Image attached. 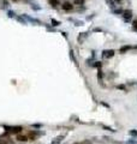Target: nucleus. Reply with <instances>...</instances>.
Returning a JSON list of instances; mask_svg holds the SVG:
<instances>
[{
    "instance_id": "obj_1",
    "label": "nucleus",
    "mask_w": 137,
    "mask_h": 144,
    "mask_svg": "<svg viewBox=\"0 0 137 144\" xmlns=\"http://www.w3.org/2000/svg\"><path fill=\"white\" fill-rule=\"evenodd\" d=\"M4 129L8 132H11V133H19L23 130L22 126H4Z\"/></svg>"
},
{
    "instance_id": "obj_2",
    "label": "nucleus",
    "mask_w": 137,
    "mask_h": 144,
    "mask_svg": "<svg viewBox=\"0 0 137 144\" xmlns=\"http://www.w3.org/2000/svg\"><path fill=\"white\" fill-rule=\"evenodd\" d=\"M114 55V50L113 49H106V50H103V52H102V57L103 58H112Z\"/></svg>"
},
{
    "instance_id": "obj_3",
    "label": "nucleus",
    "mask_w": 137,
    "mask_h": 144,
    "mask_svg": "<svg viewBox=\"0 0 137 144\" xmlns=\"http://www.w3.org/2000/svg\"><path fill=\"white\" fill-rule=\"evenodd\" d=\"M123 17L125 20H129L131 19L132 17V12H131V10H125V11H123Z\"/></svg>"
},
{
    "instance_id": "obj_4",
    "label": "nucleus",
    "mask_w": 137,
    "mask_h": 144,
    "mask_svg": "<svg viewBox=\"0 0 137 144\" xmlns=\"http://www.w3.org/2000/svg\"><path fill=\"white\" fill-rule=\"evenodd\" d=\"M61 7H63V10H65V11H71V10L73 8V5H72L71 3H67V1H65V3H63Z\"/></svg>"
},
{
    "instance_id": "obj_5",
    "label": "nucleus",
    "mask_w": 137,
    "mask_h": 144,
    "mask_svg": "<svg viewBox=\"0 0 137 144\" xmlns=\"http://www.w3.org/2000/svg\"><path fill=\"white\" fill-rule=\"evenodd\" d=\"M17 140H18V142H27V140H28V136L18 135V136H17Z\"/></svg>"
},
{
    "instance_id": "obj_6",
    "label": "nucleus",
    "mask_w": 137,
    "mask_h": 144,
    "mask_svg": "<svg viewBox=\"0 0 137 144\" xmlns=\"http://www.w3.org/2000/svg\"><path fill=\"white\" fill-rule=\"evenodd\" d=\"M70 58H71V60L73 61V63H75V64H76V65L78 66V63H77V59L75 58V54H73V50H72V49L70 50Z\"/></svg>"
},
{
    "instance_id": "obj_7",
    "label": "nucleus",
    "mask_w": 137,
    "mask_h": 144,
    "mask_svg": "<svg viewBox=\"0 0 137 144\" xmlns=\"http://www.w3.org/2000/svg\"><path fill=\"white\" fill-rule=\"evenodd\" d=\"M130 48H131V46H124V47H121V48L119 49V52H120V53H125L126 50H129Z\"/></svg>"
},
{
    "instance_id": "obj_8",
    "label": "nucleus",
    "mask_w": 137,
    "mask_h": 144,
    "mask_svg": "<svg viewBox=\"0 0 137 144\" xmlns=\"http://www.w3.org/2000/svg\"><path fill=\"white\" fill-rule=\"evenodd\" d=\"M16 19L18 20V22H20L22 24H27V20L24 19V17L22 18V17H19V16H16Z\"/></svg>"
},
{
    "instance_id": "obj_9",
    "label": "nucleus",
    "mask_w": 137,
    "mask_h": 144,
    "mask_svg": "<svg viewBox=\"0 0 137 144\" xmlns=\"http://www.w3.org/2000/svg\"><path fill=\"white\" fill-rule=\"evenodd\" d=\"M87 36H88V33H83V35L81 34V35L78 36V42H81V41H83V40L86 38Z\"/></svg>"
},
{
    "instance_id": "obj_10",
    "label": "nucleus",
    "mask_w": 137,
    "mask_h": 144,
    "mask_svg": "<svg viewBox=\"0 0 137 144\" xmlns=\"http://www.w3.org/2000/svg\"><path fill=\"white\" fill-rule=\"evenodd\" d=\"M48 1H49V4L52 5V6H58L59 5V0H48Z\"/></svg>"
},
{
    "instance_id": "obj_11",
    "label": "nucleus",
    "mask_w": 137,
    "mask_h": 144,
    "mask_svg": "<svg viewBox=\"0 0 137 144\" xmlns=\"http://www.w3.org/2000/svg\"><path fill=\"white\" fill-rule=\"evenodd\" d=\"M129 135L130 136H133V137H137V130H130L129 131Z\"/></svg>"
},
{
    "instance_id": "obj_12",
    "label": "nucleus",
    "mask_w": 137,
    "mask_h": 144,
    "mask_svg": "<svg viewBox=\"0 0 137 144\" xmlns=\"http://www.w3.org/2000/svg\"><path fill=\"white\" fill-rule=\"evenodd\" d=\"M93 66H95V67H98V68H100V67L102 66V64H101V61H95V64H94Z\"/></svg>"
},
{
    "instance_id": "obj_13",
    "label": "nucleus",
    "mask_w": 137,
    "mask_h": 144,
    "mask_svg": "<svg viewBox=\"0 0 137 144\" xmlns=\"http://www.w3.org/2000/svg\"><path fill=\"white\" fill-rule=\"evenodd\" d=\"M31 8L33 10H41V7L37 6V4H31Z\"/></svg>"
},
{
    "instance_id": "obj_14",
    "label": "nucleus",
    "mask_w": 137,
    "mask_h": 144,
    "mask_svg": "<svg viewBox=\"0 0 137 144\" xmlns=\"http://www.w3.org/2000/svg\"><path fill=\"white\" fill-rule=\"evenodd\" d=\"M103 77V73H102V71L99 68V73H98V78H99V80H101V78Z\"/></svg>"
},
{
    "instance_id": "obj_15",
    "label": "nucleus",
    "mask_w": 137,
    "mask_h": 144,
    "mask_svg": "<svg viewBox=\"0 0 137 144\" xmlns=\"http://www.w3.org/2000/svg\"><path fill=\"white\" fill-rule=\"evenodd\" d=\"M52 25H53V27H58L59 25V22H58V20H55V19H52Z\"/></svg>"
},
{
    "instance_id": "obj_16",
    "label": "nucleus",
    "mask_w": 137,
    "mask_h": 144,
    "mask_svg": "<svg viewBox=\"0 0 137 144\" xmlns=\"http://www.w3.org/2000/svg\"><path fill=\"white\" fill-rule=\"evenodd\" d=\"M0 144H8V142L5 138H0Z\"/></svg>"
},
{
    "instance_id": "obj_17",
    "label": "nucleus",
    "mask_w": 137,
    "mask_h": 144,
    "mask_svg": "<svg viewBox=\"0 0 137 144\" xmlns=\"http://www.w3.org/2000/svg\"><path fill=\"white\" fill-rule=\"evenodd\" d=\"M8 17H10V18H13V17H16L15 12H12V11H8Z\"/></svg>"
},
{
    "instance_id": "obj_18",
    "label": "nucleus",
    "mask_w": 137,
    "mask_h": 144,
    "mask_svg": "<svg viewBox=\"0 0 137 144\" xmlns=\"http://www.w3.org/2000/svg\"><path fill=\"white\" fill-rule=\"evenodd\" d=\"M126 144H137V142H136V140H133V139H130V140L126 142Z\"/></svg>"
},
{
    "instance_id": "obj_19",
    "label": "nucleus",
    "mask_w": 137,
    "mask_h": 144,
    "mask_svg": "<svg viewBox=\"0 0 137 144\" xmlns=\"http://www.w3.org/2000/svg\"><path fill=\"white\" fill-rule=\"evenodd\" d=\"M93 31H94V33H102V29H100V28H95V29L93 30Z\"/></svg>"
},
{
    "instance_id": "obj_20",
    "label": "nucleus",
    "mask_w": 137,
    "mask_h": 144,
    "mask_svg": "<svg viewBox=\"0 0 137 144\" xmlns=\"http://www.w3.org/2000/svg\"><path fill=\"white\" fill-rule=\"evenodd\" d=\"M73 3L77 4V5H82V4H83V0H75Z\"/></svg>"
},
{
    "instance_id": "obj_21",
    "label": "nucleus",
    "mask_w": 137,
    "mask_h": 144,
    "mask_svg": "<svg viewBox=\"0 0 137 144\" xmlns=\"http://www.w3.org/2000/svg\"><path fill=\"white\" fill-rule=\"evenodd\" d=\"M103 129H106L107 131H112V132H115V130H113L112 127H108V126H103Z\"/></svg>"
},
{
    "instance_id": "obj_22",
    "label": "nucleus",
    "mask_w": 137,
    "mask_h": 144,
    "mask_svg": "<svg viewBox=\"0 0 137 144\" xmlns=\"http://www.w3.org/2000/svg\"><path fill=\"white\" fill-rule=\"evenodd\" d=\"M113 12H114V13H123L121 10H113Z\"/></svg>"
},
{
    "instance_id": "obj_23",
    "label": "nucleus",
    "mask_w": 137,
    "mask_h": 144,
    "mask_svg": "<svg viewBox=\"0 0 137 144\" xmlns=\"http://www.w3.org/2000/svg\"><path fill=\"white\" fill-rule=\"evenodd\" d=\"M117 88H118V89H121V90H125V87H124V85H118Z\"/></svg>"
},
{
    "instance_id": "obj_24",
    "label": "nucleus",
    "mask_w": 137,
    "mask_h": 144,
    "mask_svg": "<svg viewBox=\"0 0 137 144\" xmlns=\"http://www.w3.org/2000/svg\"><path fill=\"white\" fill-rule=\"evenodd\" d=\"M133 28L137 29V20H135V22H133Z\"/></svg>"
},
{
    "instance_id": "obj_25",
    "label": "nucleus",
    "mask_w": 137,
    "mask_h": 144,
    "mask_svg": "<svg viewBox=\"0 0 137 144\" xmlns=\"http://www.w3.org/2000/svg\"><path fill=\"white\" fill-rule=\"evenodd\" d=\"M114 1H117V3H120V1H123V0H114Z\"/></svg>"
},
{
    "instance_id": "obj_26",
    "label": "nucleus",
    "mask_w": 137,
    "mask_h": 144,
    "mask_svg": "<svg viewBox=\"0 0 137 144\" xmlns=\"http://www.w3.org/2000/svg\"><path fill=\"white\" fill-rule=\"evenodd\" d=\"M12 1H18V0H12Z\"/></svg>"
},
{
    "instance_id": "obj_27",
    "label": "nucleus",
    "mask_w": 137,
    "mask_h": 144,
    "mask_svg": "<svg viewBox=\"0 0 137 144\" xmlns=\"http://www.w3.org/2000/svg\"><path fill=\"white\" fill-rule=\"evenodd\" d=\"M73 144H79V143H73Z\"/></svg>"
},
{
    "instance_id": "obj_28",
    "label": "nucleus",
    "mask_w": 137,
    "mask_h": 144,
    "mask_svg": "<svg viewBox=\"0 0 137 144\" xmlns=\"http://www.w3.org/2000/svg\"><path fill=\"white\" fill-rule=\"evenodd\" d=\"M136 48H137V46H136Z\"/></svg>"
}]
</instances>
